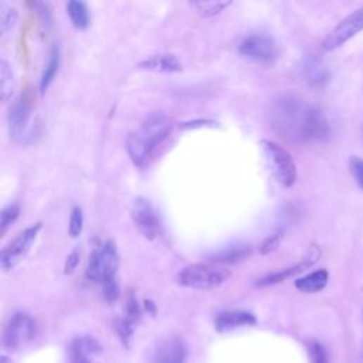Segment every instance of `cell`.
<instances>
[{"mask_svg":"<svg viewBox=\"0 0 363 363\" xmlns=\"http://www.w3.org/2000/svg\"><path fill=\"white\" fill-rule=\"evenodd\" d=\"M230 5L232 2H226V0H202V2L189 4V6L194 9L196 13L202 18H213L216 15H220Z\"/></svg>","mask_w":363,"mask_h":363,"instance_id":"22","label":"cell"},{"mask_svg":"<svg viewBox=\"0 0 363 363\" xmlns=\"http://www.w3.org/2000/svg\"><path fill=\"white\" fill-rule=\"evenodd\" d=\"M41 227H43L41 222L29 226L27 229L20 232L13 239V242H11L2 250V253H0V267H2L4 271H9V270L15 268L23 260V257L29 253L30 247L36 242L37 235L40 233Z\"/></svg>","mask_w":363,"mask_h":363,"instance_id":"7","label":"cell"},{"mask_svg":"<svg viewBox=\"0 0 363 363\" xmlns=\"http://www.w3.org/2000/svg\"><path fill=\"white\" fill-rule=\"evenodd\" d=\"M131 217L135 227L148 240H155L159 236L161 225H159L158 214L148 199L136 197L133 200Z\"/></svg>","mask_w":363,"mask_h":363,"instance_id":"8","label":"cell"},{"mask_svg":"<svg viewBox=\"0 0 363 363\" xmlns=\"http://www.w3.org/2000/svg\"><path fill=\"white\" fill-rule=\"evenodd\" d=\"M253 250L250 246H239V247H232L229 250H222L220 253L217 254H211L210 256V261L213 264H236V263H242L246 258H249L251 256Z\"/></svg>","mask_w":363,"mask_h":363,"instance_id":"19","label":"cell"},{"mask_svg":"<svg viewBox=\"0 0 363 363\" xmlns=\"http://www.w3.org/2000/svg\"><path fill=\"white\" fill-rule=\"evenodd\" d=\"M138 70H143V71H154V72H166V74H171V72H179L183 70V65L180 62V60L175 55V54H157V55H151L148 58L142 60L140 62L136 64Z\"/></svg>","mask_w":363,"mask_h":363,"instance_id":"13","label":"cell"},{"mask_svg":"<svg viewBox=\"0 0 363 363\" xmlns=\"http://www.w3.org/2000/svg\"><path fill=\"white\" fill-rule=\"evenodd\" d=\"M34 6L37 8V12H39V15L41 16L44 25H46V23L50 25V22H51V13H50L48 5H47V4H34Z\"/></svg>","mask_w":363,"mask_h":363,"instance_id":"34","label":"cell"},{"mask_svg":"<svg viewBox=\"0 0 363 363\" xmlns=\"http://www.w3.org/2000/svg\"><path fill=\"white\" fill-rule=\"evenodd\" d=\"M15 93V74L12 65L6 61H0V98L4 103L9 101Z\"/></svg>","mask_w":363,"mask_h":363,"instance_id":"21","label":"cell"},{"mask_svg":"<svg viewBox=\"0 0 363 363\" xmlns=\"http://www.w3.org/2000/svg\"><path fill=\"white\" fill-rule=\"evenodd\" d=\"M240 53L257 62H272L278 55L275 41L265 34L247 36L239 46Z\"/></svg>","mask_w":363,"mask_h":363,"instance_id":"11","label":"cell"},{"mask_svg":"<svg viewBox=\"0 0 363 363\" xmlns=\"http://www.w3.org/2000/svg\"><path fill=\"white\" fill-rule=\"evenodd\" d=\"M314 107L304 104L296 97H282L272 110L274 126L288 138L307 140Z\"/></svg>","mask_w":363,"mask_h":363,"instance_id":"2","label":"cell"},{"mask_svg":"<svg viewBox=\"0 0 363 363\" xmlns=\"http://www.w3.org/2000/svg\"><path fill=\"white\" fill-rule=\"evenodd\" d=\"M256 317L247 311H227L216 318L214 325L219 332H230L237 328L256 325Z\"/></svg>","mask_w":363,"mask_h":363,"instance_id":"15","label":"cell"},{"mask_svg":"<svg viewBox=\"0 0 363 363\" xmlns=\"http://www.w3.org/2000/svg\"><path fill=\"white\" fill-rule=\"evenodd\" d=\"M18 20V11L8 2L0 0V33L6 36Z\"/></svg>","mask_w":363,"mask_h":363,"instance_id":"24","label":"cell"},{"mask_svg":"<svg viewBox=\"0 0 363 363\" xmlns=\"http://www.w3.org/2000/svg\"><path fill=\"white\" fill-rule=\"evenodd\" d=\"M216 124L213 121H207V119H197V121H192V122H186L182 125L183 129H189V128H202V126H214Z\"/></svg>","mask_w":363,"mask_h":363,"instance_id":"35","label":"cell"},{"mask_svg":"<svg viewBox=\"0 0 363 363\" xmlns=\"http://www.w3.org/2000/svg\"><path fill=\"white\" fill-rule=\"evenodd\" d=\"M104 296L110 304H114L119 298V286L115 279H111L104 284Z\"/></svg>","mask_w":363,"mask_h":363,"instance_id":"30","label":"cell"},{"mask_svg":"<svg viewBox=\"0 0 363 363\" xmlns=\"http://www.w3.org/2000/svg\"><path fill=\"white\" fill-rule=\"evenodd\" d=\"M60 68V48L58 46H54L51 48L50 57H48V62L43 71V76L40 79V91L41 94H44L47 91V88L50 87V84L53 83L54 77L57 76Z\"/></svg>","mask_w":363,"mask_h":363,"instance_id":"23","label":"cell"},{"mask_svg":"<svg viewBox=\"0 0 363 363\" xmlns=\"http://www.w3.org/2000/svg\"><path fill=\"white\" fill-rule=\"evenodd\" d=\"M117 331L122 339V342L125 345L129 343V339L132 336V332H133V322L129 321L128 318H122V319H118L117 321Z\"/></svg>","mask_w":363,"mask_h":363,"instance_id":"28","label":"cell"},{"mask_svg":"<svg viewBox=\"0 0 363 363\" xmlns=\"http://www.w3.org/2000/svg\"><path fill=\"white\" fill-rule=\"evenodd\" d=\"M303 76L305 81L312 87H322L329 80V70L319 58L310 57L304 61Z\"/></svg>","mask_w":363,"mask_h":363,"instance_id":"16","label":"cell"},{"mask_svg":"<svg viewBox=\"0 0 363 363\" xmlns=\"http://www.w3.org/2000/svg\"><path fill=\"white\" fill-rule=\"evenodd\" d=\"M79 261H80V256H79V253H77V251H72V253L67 257V260H65L64 272H65L67 275H70V274L74 272V271H76V268H77V265H79Z\"/></svg>","mask_w":363,"mask_h":363,"instance_id":"32","label":"cell"},{"mask_svg":"<svg viewBox=\"0 0 363 363\" xmlns=\"http://www.w3.org/2000/svg\"><path fill=\"white\" fill-rule=\"evenodd\" d=\"M126 311H128V315H126V318H128L129 321L135 322V321L139 318V315H140V311H139L138 303H136V300H135L133 297H131V298H129V301H128V307H126Z\"/></svg>","mask_w":363,"mask_h":363,"instance_id":"33","label":"cell"},{"mask_svg":"<svg viewBox=\"0 0 363 363\" xmlns=\"http://www.w3.org/2000/svg\"><path fill=\"white\" fill-rule=\"evenodd\" d=\"M329 279V274L326 270H318L310 275H305L296 281V286L300 289L301 293L312 294L319 293L326 286Z\"/></svg>","mask_w":363,"mask_h":363,"instance_id":"18","label":"cell"},{"mask_svg":"<svg viewBox=\"0 0 363 363\" xmlns=\"http://www.w3.org/2000/svg\"><path fill=\"white\" fill-rule=\"evenodd\" d=\"M363 30V6L345 18L322 41V48L332 51Z\"/></svg>","mask_w":363,"mask_h":363,"instance_id":"9","label":"cell"},{"mask_svg":"<svg viewBox=\"0 0 363 363\" xmlns=\"http://www.w3.org/2000/svg\"><path fill=\"white\" fill-rule=\"evenodd\" d=\"M20 206L18 203H12L6 206L0 214V235H5L6 230L19 219Z\"/></svg>","mask_w":363,"mask_h":363,"instance_id":"25","label":"cell"},{"mask_svg":"<svg viewBox=\"0 0 363 363\" xmlns=\"http://www.w3.org/2000/svg\"><path fill=\"white\" fill-rule=\"evenodd\" d=\"M319 256H321L319 247L312 246L305 260H303L301 263H298V264H296V265H293V267H289V268L279 270V271H274V272H270V274L264 275L263 278H260V279L257 281V285H258V286L275 285V284L282 282V281H285V279H288V278H291V277H294V275H297V274H301V272H304L305 270H308L310 267H312V265L318 261Z\"/></svg>","mask_w":363,"mask_h":363,"instance_id":"12","label":"cell"},{"mask_svg":"<svg viewBox=\"0 0 363 363\" xmlns=\"http://www.w3.org/2000/svg\"><path fill=\"white\" fill-rule=\"evenodd\" d=\"M232 272L225 265L213 263H199L185 267L178 274V282L182 286L193 289H211L220 286L230 278Z\"/></svg>","mask_w":363,"mask_h":363,"instance_id":"3","label":"cell"},{"mask_svg":"<svg viewBox=\"0 0 363 363\" xmlns=\"http://www.w3.org/2000/svg\"><path fill=\"white\" fill-rule=\"evenodd\" d=\"M185 360L186 346L178 338L164 341L158 346L154 357V363H185Z\"/></svg>","mask_w":363,"mask_h":363,"instance_id":"14","label":"cell"},{"mask_svg":"<svg viewBox=\"0 0 363 363\" xmlns=\"http://www.w3.org/2000/svg\"><path fill=\"white\" fill-rule=\"evenodd\" d=\"M310 355H311V362L312 363H328L326 350L318 342H312L310 345Z\"/></svg>","mask_w":363,"mask_h":363,"instance_id":"29","label":"cell"},{"mask_svg":"<svg viewBox=\"0 0 363 363\" xmlns=\"http://www.w3.org/2000/svg\"><path fill=\"white\" fill-rule=\"evenodd\" d=\"M261 148L271 168V172L274 173L277 180L285 187L294 186L298 178V171L294 158L289 155V152L285 151L281 145L268 139L261 140Z\"/></svg>","mask_w":363,"mask_h":363,"instance_id":"4","label":"cell"},{"mask_svg":"<svg viewBox=\"0 0 363 363\" xmlns=\"http://www.w3.org/2000/svg\"><path fill=\"white\" fill-rule=\"evenodd\" d=\"M67 13L76 29L86 30L90 26V11L84 2L71 0V2L67 4Z\"/></svg>","mask_w":363,"mask_h":363,"instance_id":"20","label":"cell"},{"mask_svg":"<svg viewBox=\"0 0 363 363\" xmlns=\"http://www.w3.org/2000/svg\"><path fill=\"white\" fill-rule=\"evenodd\" d=\"M119 267V256L112 242L104 243L90 257L87 277L95 282H108L114 279Z\"/></svg>","mask_w":363,"mask_h":363,"instance_id":"5","label":"cell"},{"mask_svg":"<svg viewBox=\"0 0 363 363\" xmlns=\"http://www.w3.org/2000/svg\"><path fill=\"white\" fill-rule=\"evenodd\" d=\"M279 243H281V235L277 233V235L268 237L264 242V244L260 247V253L261 254H270V253H272V251H275L278 249Z\"/></svg>","mask_w":363,"mask_h":363,"instance_id":"31","label":"cell"},{"mask_svg":"<svg viewBox=\"0 0 363 363\" xmlns=\"http://www.w3.org/2000/svg\"><path fill=\"white\" fill-rule=\"evenodd\" d=\"M83 226H84L83 210H81V207L76 206L74 209L71 210V216H70V226H68L70 236L71 237H79L83 232Z\"/></svg>","mask_w":363,"mask_h":363,"instance_id":"26","label":"cell"},{"mask_svg":"<svg viewBox=\"0 0 363 363\" xmlns=\"http://www.w3.org/2000/svg\"><path fill=\"white\" fill-rule=\"evenodd\" d=\"M172 121L162 112H152L126 139V151L133 165L142 168L158 154L172 132Z\"/></svg>","mask_w":363,"mask_h":363,"instance_id":"1","label":"cell"},{"mask_svg":"<svg viewBox=\"0 0 363 363\" xmlns=\"http://www.w3.org/2000/svg\"><path fill=\"white\" fill-rule=\"evenodd\" d=\"M145 305H147V310H150L152 314L157 312V308H155V305L152 304V301H145Z\"/></svg>","mask_w":363,"mask_h":363,"instance_id":"36","label":"cell"},{"mask_svg":"<svg viewBox=\"0 0 363 363\" xmlns=\"http://www.w3.org/2000/svg\"><path fill=\"white\" fill-rule=\"evenodd\" d=\"M8 121L9 133L15 142L20 145H27L33 142L36 136V125L32 121L30 105L25 100L19 98L12 104Z\"/></svg>","mask_w":363,"mask_h":363,"instance_id":"6","label":"cell"},{"mask_svg":"<svg viewBox=\"0 0 363 363\" xmlns=\"http://www.w3.org/2000/svg\"><path fill=\"white\" fill-rule=\"evenodd\" d=\"M36 335V324L33 318L25 312L15 314L5 329V346L18 349L30 342Z\"/></svg>","mask_w":363,"mask_h":363,"instance_id":"10","label":"cell"},{"mask_svg":"<svg viewBox=\"0 0 363 363\" xmlns=\"http://www.w3.org/2000/svg\"><path fill=\"white\" fill-rule=\"evenodd\" d=\"M72 363H93L90 360V355H95L101 352V346L97 339L91 336L77 338L72 343Z\"/></svg>","mask_w":363,"mask_h":363,"instance_id":"17","label":"cell"},{"mask_svg":"<svg viewBox=\"0 0 363 363\" xmlns=\"http://www.w3.org/2000/svg\"><path fill=\"white\" fill-rule=\"evenodd\" d=\"M349 169L356 183L360 186V189H363V159L357 157H352L349 159Z\"/></svg>","mask_w":363,"mask_h":363,"instance_id":"27","label":"cell"}]
</instances>
